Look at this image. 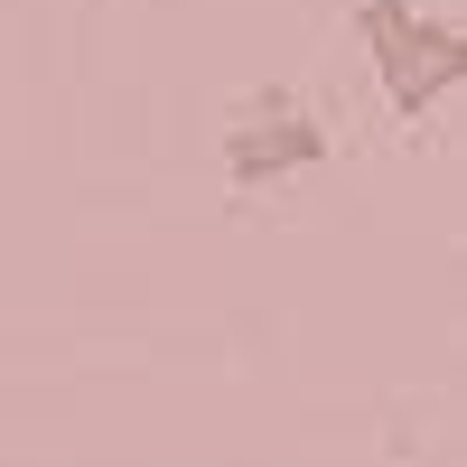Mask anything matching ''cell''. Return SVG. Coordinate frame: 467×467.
Here are the masks:
<instances>
[{
  "instance_id": "6da1fadb",
  "label": "cell",
  "mask_w": 467,
  "mask_h": 467,
  "mask_svg": "<svg viewBox=\"0 0 467 467\" xmlns=\"http://www.w3.org/2000/svg\"><path fill=\"white\" fill-rule=\"evenodd\" d=\"M356 37H365V57H374V75H383V103H393L402 122L440 112V103L467 85V37H458V19H420L411 0H365V10H356Z\"/></svg>"
},
{
  "instance_id": "7a4b0ae2",
  "label": "cell",
  "mask_w": 467,
  "mask_h": 467,
  "mask_svg": "<svg viewBox=\"0 0 467 467\" xmlns=\"http://www.w3.org/2000/svg\"><path fill=\"white\" fill-rule=\"evenodd\" d=\"M318 160H327V122L299 112L290 94H253L224 131V178L234 187H281V178L318 169Z\"/></svg>"
}]
</instances>
